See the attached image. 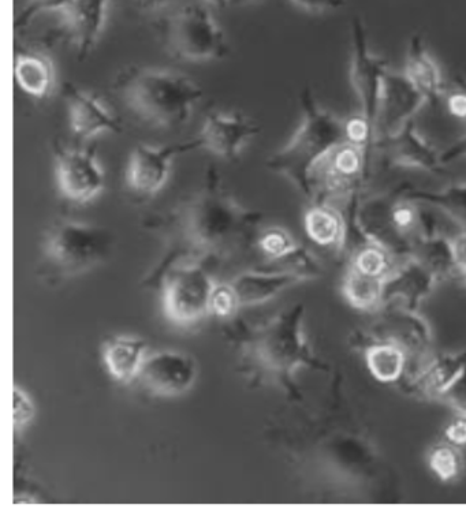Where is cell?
Returning <instances> with one entry per match:
<instances>
[{
  "instance_id": "45",
  "label": "cell",
  "mask_w": 466,
  "mask_h": 512,
  "mask_svg": "<svg viewBox=\"0 0 466 512\" xmlns=\"http://www.w3.org/2000/svg\"><path fill=\"white\" fill-rule=\"evenodd\" d=\"M461 275H462V279H464V282L466 284V269H465V271L461 272Z\"/></svg>"
},
{
  "instance_id": "21",
  "label": "cell",
  "mask_w": 466,
  "mask_h": 512,
  "mask_svg": "<svg viewBox=\"0 0 466 512\" xmlns=\"http://www.w3.org/2000/svg\"><path fill=\"white\" fill-rule=\"evenodd\" d=\"M304 227L313 244L337 253H344L348 248V219L337 205L316 201L305 212Z\"/></svg>"
},
{
  "instance_id": "5",
  "label": "cell",
  "mask_w": 466,
  "mask_h": 512,
  "mask_svg": "<svg viewBox=\"0 0 466 512\" xmlns=\"http://www.w3.org/2000/svg\"><path fill=\"white\" fill-rule=\"evenodd\" d=\"M114 244V235L104 227L59 220L44 239V275L52 282H59L85 274L110 257Z\"/></svg>"
},
{
  "instance_id": "37",
  "label": "cell",
  "mask_w": 466,
  "mask_h": 512,
  "mask_svg": "<svg viewBox=\"0 0 466 512\" xmlns=\"http://www.w3.org/2000/svg\"><path fill=\"white\" fill-rule=\"evenodd\" d=\"M446 108L451 117L466 121V84L461 82V88L451 92L446 97Z\"/></svg>"
},
{
  "instance_id": "2",
  "label": "cell",
  "mask_w": 466,
  "mask_h": 512,
  "mask_svg": "<svg viewBox=\"0 0 466 512\" xmlns=\"http://www.w3.org/2000/svg\"><path fill=\"white\" fill-rule=\"evenodd\" d=\"M304 315L303 304L293 305L264 324L246 325L238 336L242 355L253 371L274 381L293 399H301L294 380L298 369L328 371V366L316 357L309 346L304 332Z\"/></svg>"
},
{
  "instance_id": "38",
  "label": "cell",
  "mask_w": 466,
  "mask_h": 512,
  "mask_svg": "<svg viewBox=\"0 0 466 512\" xmlns=\"http://www.w3.org/2000/svg\"><path fill=\"white\" fill-rule=\"evenodd\" d=\"M446 442L457 447L466 446V416L457 414V417L445 428Z\"/></svg>"
},
{
  "instance_id": "13",
  "label": "cell",
  "mask_w": 466,
  "mask_h": 512,
  "mask_svg": "<svg viewBox=\"0 0 466 512\" xmlns=\"http://www.w3.org/2000/svg\"><path fill=\"white\" fill-rule=\"evenodd\" d=\"M426 103V97L421 95L405 73L387 69L380 88L376 140L400 132Z\"/></svg>"
},
{
  "instance_id": "16",
  "label": "cell",
  "mask_w": 466,
  "mask_h": 512,
  "mask_svg": "<svg viewBox=\"0 0 466 512\" xmlns=\"http://www.w3.org/2000/svg\"><path fill=\"white\" fill-rule=\"evenodd\" d=\"M375 149L383 152L390 164L424 173L441 174L443 163L441 153L435 151L423 137L417 133L415 123L409 122L393 136L379 138Z\"/></svg>"
},
{
  "instance_id": "25",
  "label": "cell",
  "mask_w": 466,
  "mask_h": 512,
  "mask_svg": "<svg viewBox=\"0 0 466 512\" xmlns=\"http://www.w3.org/2000/svg\"><path fill=\"white\" fill-rule=\"evenodd\" d=\"M14 74L18 87L33 99L46 100L55 84L51 59L40 52H17Z\"/></svg>"
},
{
  "instance_id": "18",
  "label": "cell",
  "mask_w": 466,
  "mask_h": 512,
  "mask_svg": "<svg viewBox=\"0 0 466 512\" xmlns=\"http://www.w3.org/2000/svg\"><path fill=\"white\" fill-rule=\"evenodd\" d=\"M260 133V127L242 115L211 114L199 134L201 148L226 160H236L242 144Z\"/></svg>"
},
{
  "instance_id": "7",
  "label": "cell",
  "mask_w": 466,
  "mask_h": 512,
  "mask_svg": "<svg viewBox=\"0 0 466 512\" xmlns=\"http://www.w3.org/2000/svg\"><path fill=\"white\" fill-rule=\"evenodd\" d=\"M369 158L365 149L341 142L316 166L312 174L313 203L359 204L361 190L367 181Z\"/></svg>"
},
{
  "instance_id": "4",
  "label": "cell",
  "mask_w": 466,
  "mask_h": 512,
  "mask_svg": "<svg viewBox=\"0 0 466 512\" xmlns=\"http://www.w3.org/2000/svg\"><path fill=\"white\" fill-rule=\"evenodd\" d=\"M303 122L285 147L267 160V167L283 175L312 200V174L328 153L345 141L344 121L316 103L305 88L300 97Z\"/></svg>"
},
{
  "instance_id": "8",
  "label": "cell",
  "mask_w": 466,
  "mask_h": 512,
  "mask_svg": "<svg viewBox=\"0 0 466 512\" xmlns=\"http://www.w3.org/2000/svg\"><path fill=\"white\" fill-rule=\"evenodd\" d=\"M375 313L378 317L374 323L357 339L363 349L372 343H391L401 347L408 354L409 364L410 361L416 362L417 371L434 357V336L430 325L419 312L389 304L383 305Z\"/></svg>"
},
{
  "instance_id": "44",
  "label": "cell",
  "mask_w": 466,
  "mask_h": 512,
  "mask_svg": "<svg viewBox=\"0 0 466 512\" xmlns=\"http://www.w3.org/2000/svg\"><path fill=\"white\" fill-rule=\"evenodd\" d=\"M245 2H248V0H229V5H241Z\"/></svg>"
},
{
  "instance_id": "10",
  "label": "cell",
  "mask_w": 466,
  "mask_h": 512,
  "mask_svg": "<svg viewBox=\"0 0 466 512\" xmlns=\"http://www.w3.org/2000/svg\"><path fill=\"white\" fill-rule=\"evenodd\" d=\"M59 192L66 200L85 204L98 197L106 185L102 167L96 160V145L85 149L67 148L52 142Z\"/></svg>"
},
{
  "instance_id": "30",
  "label": "cell",
  "mask_w": 466,
  "mask_h": 512,
  "mask_svg": "<svg viewBox=\"0 0 466 512\" xmlns=\"http://www.w3.org/2000/svg\"><path fill=\"white\" fill-rule=\"evenodd\" d=\"M428 466L442 482L457 480L464 469L460 447L449 442L435 444L428 454Z\"/></svg>"
},
{
  "instance_id": "26",
  "label": "cell",
  "mask_w": 466,
  "mask_h": 512,
  "mask_svg": "<svg viewBox=\"0 0 466 512\" xmlns=\"http://www.w3.org/2000/svg\"><path fill=\"white\" fill-rule=\"evenodd\" d=\"M400 192L409 200L438 209L460 231L466 230V183H458L438 192L401 186Z\"/></svg>"
},
{
  "instance_id": "22",
  "label": "cell",
  "mask_w": 466,
  "mask_h": 512,
  "mask_svg": "<svg viewBox=\"0 0 466 512\" xmlns=\"http://www.w3.org/2000/svg\"><path fill=\"white\" fill-rule=\"evenodd\" d=\"M305 282L303 276L293 271L260 272L249 271L238 275L231 282L240 306L262 305L277 297L282 291Z\"/></svg>"
},
{
  "instance_id": "31",
  "label": "cell",
  "mask_w": 466,
  "mask_h": 512,
  "mask_svg": "<svg viewBox=\"0 0 466 512\" xmlns=\"http://www.w3.org/2000/svg\"><path fill=\"white\" fill-rule=\"evenodd\" d=\"M297 246L292 235L287 233L286 230L279 229V227L264 231L257 239V248L262 250L264 256H267L274 263L285 259Z\"/></svg>"
},
{
  "instance_id": "40",
  "label": "cell",
  "mask_w": 466,
  "mask_h": 512,
  "mask_svg": "<svg viewBox=\"0 0 466 512\" xmlns=\"http://www.w3.org/2000/svg\"><path fill=\"white\" fill-rule=\"evenodd\" d=\"M451 249H453L454 261L460 274L466 269V230L458 231L451 237Z\"/></svg>"
},
{
  "instance_id": "6",
  "label": "cell",
  "mask_w": 466,
  "mask_h": 512,
  "mask_svg": "<svg viewBox=\"0 0 466 512\" xmlns=\"http://www.w3.org/2000/svg\"><path fill=\"white\" fill-rule=\"evenodd\" d=\"M164 47L174 58L201 62L223 59L230 54L229 43L210 10L200 3H188L160 22Z\"/></svg>"
},
{
  "instance_id": "41",
  "label": "cell",
  "mask_w": 466,
  "mask_h": 512,
  "mask_svg": "<svg viewBox=\"0 0 466 512\" xmlns=\"http://www.w3.org/2000/svg\"><path fill=\"white\" fill-rule=\"evenodd\" d=\"M462 159H466V134L465 136L458 138L456 142H453L450 147H447L445 151L441 153V162L443 163V166Z\"/></svg>"
},
{
  "instance_id": "15",
  "label": "cell",
  "mask_w": 466,
  "mask_h": 512,
  "mask_svg": "<svg viewBox=\"0 0 466 512\" xmlns=\"http://www.w3.org/2000/svg\"><path fill=\"white\" fill-rule=\"evenodd\" d=\"M438 282V276L427 265L415 257H406L383 280V305H401L419 312Z\"/></svg>"
},
{
  "instance_id": "3",
  "label": "cell",
  "mask_w": 466,
  "mask_h": 512,
  "mask_svg": "<svg viewBox=\"0 0 466 512\" xmlns=\"http://www.w3.org/2000/svg\"><path fill=\"white\" fill-rule=\"evenodd\" d=\"M113 89L141 121L162 129L184 126L204 97L203 89L184 74L139 66L119 73Z\"/></svg>"
},
{
  "instance_id": "28",
  "label": "cell",
  "mask_w": 466,
  "mask_h": 512,
  "mask_svg": "<svg viewBox=\"0 0 466 512\" xmlns=\"http://www.w3.org/2000/svg\"><path fill=\"white\" fill-rule=\"evenodd\" d=\"M383 280L349 267L342 282V294L352 308L375 313L383 305Z\"/></svg>"
},
{
  "instance_id": "35",
  "label": "cell",
  "mask_w": 466,
  "mask_h": 512,
  "mask_svg": "<svg viewBox=\"0 0 466 512\" xmlns=\"http://www.w3.org/2000/svg\"><path fill=\"white\" fill-rule=\"evenodd\" d=\"M13 402L14 431L18 432L25 429L35 418V403L28 392L18 386L14 387Z\"/></svg>"
},
{
  "instance_id": "19",
  "label": "cell",
  "mask_w": 466,
  "mask_h": 512,
  "mask_svg": "<svg viewBox=\"0 0 466 512\" xmlns=\"http://www.w3.org/2000/svg\"><path fill=\"white\" fill-rule=\"evenodd\" d=\"M62 96L69 107L74 136L89 138L102 132L122 133V122L113 117L95 96L82 92L72 82L63 84Z\"/></svg>"
},
{
  "instance_id": "27",
  "label": "cell",
  "mask_w": 466,
  "mask_h": 512,
  "mask_svg": "<svg viewBox=\"0 0 466 512\" xmlns=\"http://www.w3.org/2000/svg\"><path fill=\"white\" fill-rule=\"evenodd\" d=\"M369 373L383 384L400 383L409 371V358L401 347L391 343H372L364 347Z\"/></svg>"
},
{
  "instance_id": "43",
  "label": "cell",
  "mask_w": 466,
  "mask_h": 512,
  "mask_svg": "<svg viewBox=\"0 0 466 512\" xmlns=\"http://www.w3.org/2000/svg\"><path fill=\"white\" fill-rule=\"evenodd\" d=\"M203 2L210 6L221 7V9L229 5V0H203Z\"/></svg>"
},
{
  "instance_id": "23",
  "label": "cell",
  "mask_w": 466,
  "mask_h": 512,
  "mask_svg": "<svg viewBox=\"0 0 466 512\" xmlns=\"http://www.w3.org/2000/svg\"><path fill=\"white\" fill-rule=\"evenodd\" d=\"M148 343L136 336H118L103 347V361L108 373L119 383L139 379L147 360Z\"/></svg>"
},
{
  "instance_id": "17",
  "label": "cell",
  "mask_w": 466,
  "mask_h": 512,
  "mask_svg": "<svg viewBox=\"0 0 466 512\" xmlns=\"http://www.w3.org/2000/svg\"><path fill=\"white\" fill-rule=\"evenodd\" d=\"M108 0H70L58 11L61 33L72 40L80 61L85 58L99 39L106 20Z\"/></svg>"
},
{
  "instance_id": "20",
  "label": "cell",
  "mask_w": 466,
  "mask_h": 512,
  "mask_svg": "<svg viewBox=\"0 0 466 512\" xmlns=\"http://www.w3.org/2000/svg\"><path fill=\"white\" fill-rule=\"evenodd\" d=\"M466 368V349L434 355L423 368L405 381L406 391L420 398L438 399L451 381Z\"/></svg>"
},
{
  "instance_id": "12",
  "label": "cell",
  "mask_w": 466,
  "mask_h": 512,
  "mask_svg": "<svg viewBox=\"0 0 466 512\" xmlns=\"http://www.w3.org/2000/svg\"><path fill=\"white\" fill-rule=\"evenodd\" d=\"M195 149H201V142L197 137L195 140L160 148L136 145L126 168V185L130 192L145 198L155 196L166 185L171 159Z\"/></svg>"
},
{
  "instance_id": "32",
  "label": "cell",
  "mask_w": 466,
  "mask_h": 512,
  "mask_svg": "<svg viewBox=\"0 0 466 512\" xmlns=\"http://www.w3.org/2000/svg\"><path fill=\"white\" fill-rule=\"evenodd\" d=\"M345 141L365 149L369 158L374 152L376 132L375 127L363 114L353 115L344 121Z\"/></svg>"
},
{
  "instance_id": "29",
  "label": "cell",
  "mask_w": 466,
  "mask_h": 512,
  "mask_svg": "<svg viewBox=\"0 0 466 512\" xmlns=\"http://www.w3.org/2000/svg\"><path fill=\"white\" fill-rule=\"evenodd\" d=\"M397 257L382 245L367 241L352 252L349 267L372 278L385 279L397 265Z\"/></svg>"
},
{
  "instance_id": "1",
  "label": "cell",
  "mask_w": 466,
  "mask_h": 512,
  "mask_svg": "<svg viewBox=\"0 0 466 512\" xmlns=\"http://www.w3.org/2000/svg\"><path fill=\"white\" fill-rule=\"evenodd\" d=\"M262 220L263 213L242 207L227 190L216 167L208 166L199 192L145 222L167 248L151 279L163 278L175 265H205L244 256L257 246Z\"/></svg>"
},
{
  "instance_id": "42",
  "label": "cell",
  "mask_w": 466,
  "mask_h": 512,
  "mask_svg": "<svg viewBox=\"0 0 466 512\" xmlns=\"http://www.w3.org/2000/svg\"><path fill=\"white\" fill-rule=\"evenodd\" d=\"M134 2L143 11H155L169 6L173 0H134Z\"/></svg>"
},
{
  "instance_id": "14",
  "label": "cell",
  "mask_w": 466,
  "mask_h": 512,
  "mask_svg": "<svg viewBox=\"0 0 466 512\" xmlns=\"http://www.w3.org/2000/svg\"><path fill=\"white\" fill-rule=\"evenodd\" d=\"M199 366L195 358L177 350H163L149 355L139 379L152 395L173 398L195 386Z\"/></svg>"
},
{
  "instance_id": "9",
  "label": "cell",
  "mask_w": 466,
  "mask_h": 512,
  "mask_svg": "<svg viewBox=\"0 0 466 512\" xmlns=\"http://www.w3.org/2000/svg\"><path fill=\"white\" fill-rule=\"evenodd\" d=\"M163 278V309L171 323L190 327L211 313L216 283L204 264L175 265Z\"/></svg>"
},
{
  "instance_id": "33",
  "label": "cell",
  "mask_w": 466,
  "mask_h": 512,
  "mask_svg": "<svg viewBox=\"0 0 466 512\" xmlns=\"http://www.w3.org/2000/svg\"><path fill=\"white\" fill-rule=\"evenodd\" d=\"M211 313L222 319H229L236 315L237 309L241 308L240 302L230 283L216 284L211 297Z\"/></svg>"
},
{
  "instance_id": "34",
  "label": "cell",
  "mask_w": 466,
  "mask_h": 512,
  "mask_svg": "<svg viewBox=\"0 0 466 512\" xmlns=\"http://www.w3.org/2000/svg\"><path fill=\"white\" fill-rule=\"evenodd\" d=\"M69 2L70 0H28L24 10L14 22V28L16 31H22L41 13H58Z\"/></svg>"
},
{
  "instance_id": "24",
  "label": "cell",
  "mask_w": 466,
  "mask_h": 512,
  "mask_svg": "<svg viewBox=\"0 0 466 512\" xmlns=\"http://www.w3.org/2000/svg\"><path fill=\"white\" fill-rule=\"evenodd\" d=\"M404 73L426 97L427 103L436 104L443 95V78L438 63L420 36H413L409 41Z\"/></svg>"
},
{
  "instance_id": "39",
  "label": "cell",
  "mask_w": 466,
  "mask_h": 512,
  "mask_svg": "<svg viewBox=\"0 0 466 512\" xmlns=\"http://www.w3.org/2000/svg\"><path fill=\"white\" fill-rule=\"evenodd\" d=\"M294 5L308 13H326V11L341 9L345 0H292Z\"/></svg>"
},
{
  "instance_id": "36",
  "label": "cell",
  "mask_w": 466,
  "mask_h": 512,
  "mask_svg": "<svg viewBox=\"0 0 466 512\" xmlns=\"http://www.w3.org/2000/svg\"><path fill=\"white\" fill-rule=\"evenodd\" d=\"M436 401H441L457 411V414L466 416V368L451 381L446 390L438 396Z\"/></svg>"
},
{
  "instance_id": "11",
  "label": "cell",
  "mask_w": 466,
  "mask_h": 512,
  "mask_svg": "<svg viewBox=\"0 0 466 512\" xmlns=\"http://www.w3.org/2000/svg\"><path fill=\"white\" fill-rule=\"evenodd\" d=\"M350 33H352L350 82L359 99L361 114L375 127L380 88H382L387 63L369 50L367 31L359 17H353Z\"/></svg>"
}]
</instances>
